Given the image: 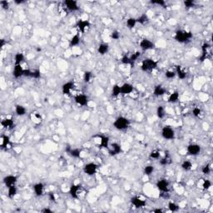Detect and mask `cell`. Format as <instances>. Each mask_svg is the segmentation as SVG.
I'll return each instance as SVG.
<instances>
[{"instance_id": "cell-1", "label": "cell", "mask_w": 213, "mask_h": 213, "mask_svg": "<svg viewBox=\"0 0 213 213\" xmlns=\"http://www.w3.org/2000/svg\"><path fill=\"white\" fill-rule=\"evenodd\" d=\"M193 38V33L191 31H187L183 29H178L176 31L174 35V39L179 44H187L190 42Z\"/></svg>"}, {"instance_id": "cell-2", "label": "cell", "mask_w": 213, "mask_h": 213, "mask_svg": "<svg viewBox=\"0 0 213 213\" xmlns=\"http://www.w3.org/2000/svg\"><path fill=\"white\" fill-rule=\"evenodd\" d=\"M158 66V62L154 59L147 58L142 60L141 64V70L144 73H151L154 71Z\"/></svg>"}, {"instance_id": "cell-3", "label": "cell", "mask_w": 213, "mask_h": 213, "mask_svg": "<svg viewBox=\"0 0 213 213\" xmlns=\"http://www.w3.org/2000/svg\"><path fill=\"white\" fill-rule=\"evenodd\" d=\"M131 125V122L128 118L123 116H120L115 119L113 122V127L118 131H125Z\"/></svg>"}, {"instance_id": "cell-4", "label": "cell", "mask_w": 213, "mask_h": 213, "mask_svg": "<svg viewBox=\"0 0 213 213\" xmlns=\"http://www.w3.org/2000/svg\"><path fill=\"white\" fill-rule=\"evenodd\" d=\"M162 136L165 140H173L176 137V132L175 130L171 128L170 126H165L163 127L161 132Z\"/></svg>"}, {"instance_id": "cell-5", "label": "cell", "mask_w": 213, "mask_h": 213, "mask_svg": "<svg viewBox=\"0 0 213 213\" xmlns=\"http://www.w3.org/2000/svg\"><path fill=\"white\" fill-rule=\"evenodd\" d=\"M98 169V166L95 162H88L85 164L83 166V172L88 176H93L95 175Z\"/></svg>"}, {"instance_id": "cell-6", "label": "cell", "mask_w": 213, "mask_h": 213, "mask_svg": "<svg viewBox=\"0 0 213 213\" xmlns=\"http://www.w3.org/2000/svg\"><path fill=\"white\" fill-rule=\"evenodd\" d=\"M156 187L158 191L162 193H168L170 190L169 182L166 179H159L156 183Z\"/></svg>"}, {"instance_id": "cell-7", "label": "cell", "mask_w": 213, "mask_h": 213, "mask_svg": "<svg viewBox=\"0 0 213 213\" xmlns=\"http://www.w3.org/2000/svg\"><path fill=\"white\" fill-rule=\"evenodd\" d=\"M211 55V45L208 43H204L202 45V54L199 58L201 62H205L206 59L209 58Z\"/></svg>"}, {"instance_id": "cell-8", "label": "cell", "mask_w": 213, "mask_h": 213, "mask_svg": "<svg viewBox=\"0 0 213 213\" xmlns=\"http://www.w3.org/2000/svg\"><path fill=\"white\" fill-rule=\"evenodd\" d=\"M139 46L142 51H149V50L154 49L155 44L148 38H142L140 41Z\"/></svg>"}, {"instance_id": "cell-9", "label": "cell", "mask_w": 213, "mask_h": 213, "mask_svg": "<svg viewBox=\"0 0 213 213\" xmlns=\"http://www.w3.org/2000/svg\"><path fill=\"white\" fill-rule=\"evenodd\" d=\"M131 203L132 205L136 209H141V208H143L145 206H147V201L144 200V199L141 198L139 196H132L131 198Z\"/></svg>"}, {"instance_id": "cell-10", "label": "cell", "mask_w": 213, "mask_h": 213, "mask_svg": "<svg viewBox=\"0 0 213 213\" xmlns=\"http://www.w3.org/2000/svg\"><path fill=\"white\" fill-rule=\"evenodd\" d=\"M202 152V147L197 143H191L187 147V152L190 156H197Z\"/></svg>"}, {"instance_id": "cell-11", "label": "cell", "mask_w": 213, "mask_h": 213, "mask_svg": "<svg viewBox=\"0 0 213 213\" xmlns=\"http://www.w3.org/2000/svg\"><path fill=\"white\" fill-rule=\"evenodd\" d=\"M74 101L79 106H86L88 105V97L83 93H79L74 97Z\"/></svg>"}, {"instance_id": "cell-12", "label": "cell", "mask_w": 213, "mask_h": 213, "mask_svg": "<svg viewBox=\"0 0 213 213\" xmlns=\"http://www.w3.org/2000/svg\"><path fill=\"white\" fill-rule=\"evenodd\" d=\"M18 179H19V177L15 176V175H7L4 177L3 182H4V186L7 188H8L12 186H16Z\"/></svg>"}, {"instance_id": "cell-13", "label": "cell", "mask_w": 213, "mask_h": 213, "mask_svg": "<svg viewBox=\"0 0 213 213\" xmlns=\"http://www.w3.org/2000/svg\"><path fill=\"white\" fill-rule=\"evenodd\" d=\"M90 26H91V23L87 19H80L76 24V27H77L78 31L82 33H86V31L90 28Z\"/></svg>"}, {"instance_id": "cell-14", "label": "cell", "mask_w": 213, "mask_h": 213, "mask_svg": "<svg viewBox=\"0 0 213 213\" xmlns=\"http://www.w3.org/2000/svg\"><path fill=\"white\" fill-rule=\"evenodd\" d=\"M81 191V185L80 184H72L69 188V194L71 197L74 199L79 198V193Z\"/></svg>"}, {"instance_id": "cell-15", "label": "cell", "mask_w": 213, "mask_h": 213, "mask_svg": "<svg viewBox=\"0 0 213 213\" xmlns=\"http://www.w3.org/2000/svg\"><path fill=\"white\" fill-rule=\"evenodd\" d=\"M64 6L70 12H76L79 10V5L77 1L74 0H65L64 1Z\"/></svg>"}, {"instance_id": "cell-16", "label": "cell", "mask_w": 213, "mask_h": 213, "mask_svg": "<svg viewBox=\"0 0 213 213\" xmlns=\"http://www.w3.org/2000/svg\"><path fill=\"white\" fill-rule=\"evenodd\" d=\"M108 152H109V155L112 156V157H114V156H117V155L120 154L122 152V146L118 142H113L110 145L109 147V149H108Z\"/></svg>"}, {"instance_id": "cell-17", "label": "cell", "mask_w": 213, "mask_h": 213, "mask_svg": "<svg viewBox=\"0 0 213 213\" xmlns=\"http://www.w3.org/2000/svg\"><path fill=\"white\" fill-rule=\"evenodd\" d=\"M175 73H176V77H178L180 80H185L188 76V72L186 71L183 67L181 65H176L175 68Z\"/></svg>"}, {"instance_id": "cell-18", "label": "cell", "mask_w": 213, "mask_h": 213, "mask_svg": "<svg viewBox=\"0 0 213 213\" xmlns=\"http://www.w3.org/2000/svg\"><path fill=\"white\" fill-rule=\"evenodd\" d=\"M24 71H25V69H23V68L21 64L14 65V70H13V76L16 79H19L20 77L24 76Z\"/></svg>"}, {"instance_id": "cell-19", "label": "cell", "mask_w": 213, "mask_h": 213, "mask_svg": "<svg viewBox=\"0 0 213 213\" xmlns=\"http://www.w3.org/2000/svg\"><path fill=\"white\" fill-rule=\"evenodd\" d=\"M134 91V87L133 85L129 83V82H125L121 86V94L122 95H129L132 93Z\"/></svg>"}, {"instance_id": "cell-20", "label": "cell", "mask_w": 213, "mask_h": 213, "mask_svg": "<svg viewBox=\"0 0 213 213\" xmlns=\"http://www.w3.org/2000/svg\"><path fill=\"white\" fill-rule=\"evenodd\" d=\"M74 88V82L72 81L67 82L62 86V92L63 95H69Z\"/></svg>"}, {"instance_id": "cell-21", "label": "cell", "mask_w": 213, "mask_h": 213, "mask_svg": "<svg viewBox=\"0 0 213 213\" xmlns=\"http://www.w3.org/2000/svg\"><path fill=\"white\" fill-rule=\"evenodd\" d=\"M66 152L70 157L74 158H79L81 157L82 150L79 148H72V147H68L66 148Z\"/></svg>"}, {"instance_id": "cell-22", "label": "cell", "mask_w": 213, "mask_h": 213, "mask_svg": "<svg viewBox=\"0 0 213 213\" xmlns=\"http://www.w3.org/2000/svg\"><path fill=\"white\" fill-rule=\"evenodd\" d=\"M98 138L100 139V147L105 149H109L110 147V138L106 135H99Z\"/></svg>"}, {"instance_id": "cell-23", "label": "cell", "mask_w": 213, "mask_h": 213, "mask_svg": "<svg viewBox=\"0 0 213 213\" xmlns=\"http://www.w3.org/2000/svg\"><path fill=\"white\" fill-rule=\"evenodd\" d=\"M33 191L37 196H42L44 194V185L42 182H38L33 185Z\"/></svg>"}, {"instance_id": "cell-24", "label": "cell", "mask_w": 213, "mask_h": 213, "mask_svg": "<svg viewBox=\"0 0 213 213\" xmlns=\"http://www.w3.org/2000/svg\"><path fill=\"white\" fill-rule=\"evenodd\" d=\"M166 93V90L162 85H156L153 88V95L156 97H162L165 95Z\"/></svg>"}, {"instance_id": "cell-25", "label": "cell", "mask_w": 213, "mask_h": 213, "mask_svg": "<svg viewBox=\"0 0 213 213\" xmlns=\"http://www.w3.org/2000/svg\"><path fill=\"white\" fill-rule=\"evenodd\" d=\"M109 49H110V46L109 44H106V43H103V44H100L98 47V53L100 54V55H105L108 52H109Z\"/></svg>"}, {"instance_id": "cell-26", "label": "cell", "mask_w": 213, "mask_h": 213, "mask_svg": "<svg viewBox=\"0 0 213 213\" xmlns=\"http://www.w3.org/2000/svg\"><path fill=\"white\" fill-rule=\"evenodd\" d=\"M172 158H171V155L168 152H166L165 156L159 160V164L162 166H165L170 165L172 163Z\"/></svg>"}, {"instance_id": "cell-27", "label": "cell", "mask_w": 213, "mask_h": 213, "mask_svg": "<svg viewBox=\"0 0 213 213\" xmlns=\"http://www.w3.org/2000/svg\"><path fill=\"white\" fill-rule=\"evenodd\" d=\"M1 125L6 129H12L14 128V122L13 118H4L1 121Z\"/></svg>"}, {"instance_id": "cell-28", "label": "cell", "mask_w": 213, "mask_h": 213, "mask_svg": "<svg viewBox=\"0 0 213 213\" xmlns=\"http://www.w3.org/2000/svg\"><path fill=\"white\" fill-rule=\"evenodd\" d=\"M15 113L19 117H23L27 113V109L24 106L20 105V104H17L15 106Z\"/></svg>"}, {"instance_id": "cell-29", "label": "cell", "mask_w": 213, "mask_h": 213, "mask_svg": "<svg viewBox=\"0 0 213 213\" xmlns=\"http://www.w3.org/2000/svg\"><path fill=\"white\" fill-rule=\"evenodd\" d=\"M179 98H180V94L177 91H174L172 92L168 97V103H176L179 101Z\"/></svg>"}, {"instance_id": "cell-30", "label": "cell", "mask_w": 213, "mask_h": 213, "mask_svg": "<svg viewBox=\"0 0 213 213\" xmlns=\"http://www.w3.org/2000/svg\"><path fill=\"white\" fill-rule=\"evenodd\" d=\"M111 95L112 98H118V96L121 95V86L118 84H114L112 88Z\"/></svg>"}, {"instance_id": "cell-31", "label": "cell", "mask_w": 213, "mask_h": 213, "mask_svg": "<svg viewBox=\"0 0 213 213\" xmlns=\"http://www.w3.org/2000/svg\"><path fill=\"white\" fill-rule=\"evenodd\" d=\"M80 41H81V38H80V36L78 34H75L74 35L73 37L71 38V39L69 41V46L70 47H76L77 45H79L80 44Z\"/></svg>"}, {"instance_id": "cell-32", "label": "cell", "mask_w": 213, "mask_h": 213, "mask_svg": "<svg viewBox=\"0 0 213 213\" xmlns=\"http://www.w3.org/2000/svg\"><path fill=\"white\" fill-rule=\"evenodd\" d=\"M25 60V56L22 52H17L14 55V63L15 65L18 64H22V63L24 62Z\"/></svg>"}, {"instance_id": "cell-33", "label": "cell", "mask_w": 213, "mask_h": 213, "mask_svg": "<svg viewBox=\"0 0 213 213\" xmlns=\"http://www.w3.org/2000/svg\"><path fill=\"white\" fill-rule=\"evenodd\" d=\"M18 194V188L16 186H12L10 188H8V198L14 199Z\"/></svg>"}, {"instance_id": "cell-34", "label": "cell", "mask_w": 213, "mask_h": 213, "mask_svg": "<svg viewBox=\"0 0 213 213\" xmlns=\"http://www.w3.org/2000/svg\"><path fill=\"white\" fill-rule=\"evenodd\" d=\"M156 112H157V116H158V118H159V119H163L166 116V109L164 106L159 105V106L157 107Z\"/></svg>"}, {"instance_id": "cell-35", "label": "cell", "mask_w": 213, "mask_h": 213, "mask_svg": "<svg viewBox=\"0 0 213 213\" xmlns=\"http://www.w3.org/2000/svg\"><path fill=\"white\" fill-rule=\"evenodd\" d=\"M10 137L7 135H3L1 136V148H7L10 145Z\"/></svg>"}, {"instance_id": "cell-36", "label": "cell", "mask_w": 213, "mask_h": 213, "mask_svg": "<svg viewBox=\"0 0 213 213\" xmlns=\"http://www.w3.org/2000/svg\"><path fill=\"white\" fill-rule=\"evenodd\" d=\"M181 166H182V170H184L185 172H189V171H191V170L192 169L193 165H192V162H191V161H189V160H185V161L182 162Z\"/></svg>"}, {"instance_id": "cell-37", "label": "cell", "mask_w": 213, "mask_h": 213, "mask_svg": "<svg viewBox=\"0 0 213 213\" xmlns=\"http://www.w3.org/2000/svg\"><path fill=\"white\" fill-rule=\"evenodd\" d=\"M126 24H127V27L129 29H133L136 25L137 24V22H136V19L135 18H128L127 19V22H126Z\"/></svg>"}, {"instance_id": "cell-38", "label": "cell", "mask_w": 213, "mask_h": 213, "mask_svg": "<svg viewBox=\"0 0 213 213\" xmlns=\"http://www.w3.org/2000/svg\"><path fill=\"white\" fill-rule=\"evenodd\" d=\"M148 21H149V17H148L146 14H141L139 17L136 19V22H137V23L142 24V25H144V24L147 23Z\"/></svg>"}, {"instance_id": "cell-39", "label": "cell", "mask_w": 213, "mask_h": 213, "mask_svg": "<svg viewBox=\"0 0 213 213\" xmlns=\"http://www.w3.org/2000/svg\"><path fill=\"white\" fill-rule=\"evenodd\" d=\"M154 171H155V168H154V166H153L147 165V166H146L145 167H144L143 173H144V175L149 176H151L152 173L154 172Z\"/></svg>"}, {"instance_id": "cell-40", "label": "cell", "mask_w": 213, "mask_h": 213, "mask_svg": "<svg viewBox=\"0 0 213 213\" xmlns=\"http://www.w3.org/2000/svg\"><path fill=\"white\" fill-rule=\"evenodd\" d=\"M160 157H161V154L158 149H153L149 154V158L152 160H158V159H160Z\"/></svg>"}, {"instance_id": "cell-41", "label": "cell", "mask_w": 213, "mask_h": 213, "mask_svg": "<svg viewBox=\"0 0 213 213\" xmlns=\"http://www.w3.org/2000/svg\"><path fill=\"white\" fill-rule=\"evenodd\" d=\"M140 57H141V52H140V51L133 52L132 54L129 56V58H130V60H131V62H132V64L135 63L136 61H137Z\"/></svg>"}, {"instance_id": "cell-42", "label": "cell", "mask_w": 213, "mask_h": 213, "mask_svg": "<svg viewBox=\"0 0 213 213\" xmlns=\"http://www.w3.org/2000/svg\"><path fill=\"white\" fill-rule=\"evenodd\" d=\"M31 78H34V79H39L41 77V71L39 69H31L30 72V77Z\"/></svg>"}, {"instance_id": "cell-43", "label": "cell", "mask_w": 213, "mask_h": 213, "mask_svg": "<svg viewBox=\"0 0 213 213\" xmlns=\"http://www.w3.org/2000/svg\"><path fill=\"white\" fill-rule=\"evenodd\" d=\"M167 206H168V209H169L170 212H176L179 211V206L175 202H169Z\"/></svg>"}, {"instance_id": "cell-44", "label": "cell", "mask_w": 213, "mask_h": 213, "mask_svg": "<svg viewBox=\"0 0 213 213\" xmlns=\"http://www.w3.org/2000/svg\"><path fill=\"white\" fill-rule=\"evenodd\" d=\"M92 78V73L91 71H86L83 74V81L86 83L90 82Z\"/></svg>"}, {"instance_id": "cell-45", "label": "cell", "mask_w": 213, "mask_h": 213, "mask_svg": "<svg viewBox=\"0 0 213 213\" xmlns=\"http://www.w3.org/2000/svg\"><path fill=\"white\" fill-rule=\"evenodd\" d=\"M211 172H212V166H211V164H209V163L204 165L202 167V172L204 175H209Z\"/></svg>"}, {"instance_id": "cell-46", "label": "cell", "mask_w": 213, "mask_h": 213, "mask_svg": "<svg viewBox=\"0 0 213 213\" xmlns=\"http://www.w3.org/2000/svg\"><path fill=\"white\" fill-rule=\"evenodd\" d=\"M165 77L167 79H173L176 77V73L173 70H166L165 72Z\"/></svg>"}, {"instance_id": "cell-47", "label": "cell", "mask_w": 213, "mask_h": 213, "mask_svg": "<svg viewBox=\"0 0 213 213\" xmlns=\"http://www.w3.org/2000/svg\"><path fill=\"white\" fill-rule=\"evenodd\" d=\"M212 187V182H211L210 180H208V179H205V180L203 181V182H202V188L204 189V190H209L210 188Z\"/></svg>"}, {"instance_id": "cell-48", "label": "cell", "mask_w": 213, "mask_h": 213, "mask_svg": "<svg viewBox=\"0 0 213 213\" xmlns=\"http://www.w3.org/2000/svg\"><path fill=\"white\" fill-rule=\"evenodd\" d=\"M150 3L152 4H153V5L159 6V7L165 8V6L166 5V3L164 0H153V1H151Z\"/></svg>"}, {"instance_id": "cell-49", "label": "cell", "mask_w": 213, "mask_h": 213, "mask_svg": "<svg viewBox=\"0 0 213 213\" xmlns=\"http://www.w3.org/2000/svg\"><path fill=\"white\" fill-rule=\"evenodd\" d=\"M121 63L124 65H132V62L130 60V58H129L128 55H124L121 58Z\"/></svg>"}, {"instance_id": "cell-50", "label": "cell", "mask_w": 213, "mask_h": 213, "mask_svg": "<svg viewBox=\"0 0 213 213\" xmlns=\"http://www.w3.org/2000/svg\"><path fill=\"white\" fill-rule=\"evenodd\" d=\"M184 6L186 7V8H192L195 7L196 3L193 0H185L183 2Z\"/></svg>"}, {"instance_id": "cell-51", "label": "cell", "mask_w": 213, "mask_h": 213, "mask_svg": "<svg viewBox=\"0 0 213 213\" xmlns=\"http://www.w3.org/2000/svg\"><path fill=\"white\" fill-rule=\"evenodd\" d=\"M192 114H193V116L196 117V118H200V116L202 114V109H201L200 107L195 106L194 108L192 109Z\"/></svg>"}, {"instance_id": "cell-52", "label": "cell", "mask_w": 213, "mask_h": 213, "mask_svg": "<svg viewBox=\"0 0 213 213\" xmlns=\"http://www.w3.org/2000/svg\"><path fill=\"white\" fill-rule=\"evenodd\" d=\"M110 37L113 40H118L120 38V37H121V34H120V33L118 32V30H114V31H112L111 33Z\"/></svg>"}, {"instance_id": "cell-53", "label": "cell", "mask_w": 213, "mask_h": 213, "mask_svg": "<svg viewBox=\"0 0 213 213\" xmlns=\"http://www.w3.org/2000/svg\"><path fill=\"white\" fill-rule=\"evenodd\" d=\"M0 5H1V8H2L3 9H4V10H8V9L9 8V2L5 1V0L1 1V2H0Z\"/></svg>"}, {"instance_id": "cell-54", "label": "cell", "mask_w": 213, "mask_h": 213, "mask_svg": "<svg viewBox=\"0 0 213 213\" xmlns=\"http://www.w3.org/2000/svg\"><path fill=\"white\" fill-rule=\"evenodd\" d=\"M48 197H49V200L52 202H56V200H57V196H56L55 193H53V192H49L48 193Z\"/></svg>"}, {"instance_id": "cell-55", "label": "cell", "mask_w": 213, "mask_h": 213, "mask_svg": "<svg viewBox=\"0 0 213 213\" xmlns=\"http://www.w3.org/2000/svg\"><path fill=\"white\" fill-rule=\"evenodd\" d=\"M41 212L43 213H52V210H51L50 208H47V207H45V208H44V209L41 210Z\"/></svg>"}, {"instance_id": "cell-56", "label": "cell", "mask_w": 213, "mask_h": 213, "mask_svg": "<svg viewBox=\"0 0 213 213\" xmlns=\"http://www.w3.org/2000/svg\"><path fill=\"white\" fill-rule=\"evenodd\" d=\"M7 44V43H6V41H5V40H4V39H3V38H2V39L0 40V47H1V48H4V45H5V44Z\"/></svg>"}, {"instance_id": "cell-57", "label": "cell", "mask_w": 213, "mask_h": 213, "mask_svg": "<svg viewBox=\"0 0 213 213\" xmlns=\"http://www.w3.org/2000/svg\"><path fill=\"white\" fill-rule=\"evenodd\" d=\"M153 212H155V213H162V212H163V210L161 209V208H156V209L153 210Z\"/></svg>"}, {"instance_id": "cell-58", "label": "cell", "mask_w": 213, "mask_h": 213, "mask_svg": "<svg viewBox=\"0 0 213 213\" xmlns=\"http://www.w3.org/2000/svg\"><path fill=\"white\" fill-rule=\"evenodd\" d=\"M14 3L16 4H22L24 3V1L23 0H15Z\"/></svg>"}]
</instances>
